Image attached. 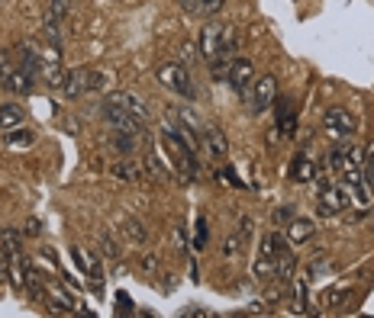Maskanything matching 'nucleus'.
Returning <instances> with one entry per match:
<instances>
[{"label": "nucleus", "instance_id": "nucleus-1", "mask_svg": "<svg viewBox=\"0 0 374 318\" xmlns=\"http://www.w3.org/2000/svg\"><path fill=\"white\" fill-rule=\"evenodd\" d=\"M200 55L206 61H216V58H235L239 49V32H235L233 23H206L200 29Z\"/></svg>", "mask_w": 374, "mask_h": 318}, {"label": "nucleus", "instance_id": "nucleus-2", "mask_svg": "<svg viewBox=\"0 0 374 318\" xmlns=\"http://www.w3.org/2000/svg\"><path fill=\"white\" fill-rule=\"evenodd\" d=\"M352 190H349V183L342 181V177H316V206H320V212L323 216H339V212H345L349 206H352Z\"/></svg>", "mask_w": 374, "mask_h": 318}, {"label": "nucleus", "instance_id": "nucleus-3", "mask_svg": "<svg viewBox=\"0 0 374 318\" xmlns=\"http://www.w3.org/2000/svg\"><path fill=\"white\" fill-rule=\"evenodd\" d=\"M155 80H158L165 90L184 97L187 103L197 100V84H194V74H191V68L181 65V61H165V65H158V68H155Z\"/></svg>", "mask_w": 374, "mask_h": 318}, {"label": "nucleus", "instance_id": "nucleus-4", "mask_svg": "<svg viewBox=\"0 0 374 318\" xmlns=\"http://www.w3.org/2000/svg\"><path fill=\"white\" fill-rule=\"evenodd\" d=\"M274 100H278V80H274V74H262V78H255L242 103L252 116H264V109H271Z\"/></svg>", "mask_w": 374, "mask_h": 318}, {"label": "nucleus", "instance_id": "nucleus-5", "mask_svg": "<svg viewBox=\"0 0 374 318\" xmlns=\"http://www.w3.org/2000/svg\"><path fill=\"white\" fill-rule=\"evenodd\" d=\"M361 164H365V148L349 145V138H345V142H336V148L329 152V171L336 173V177L361 171Z\"/></svg>", "mask_w": 374, "mask_h": 318}, {"label": "nucleus", "instance_id": "nucleus-6", "mask_svg": "<svg viewBox=\"0 0 374 318\" xmlns=\"http://www.w3.org/2000/svg\"><path fill=\"white\" fill-rule=\"evenodd\" d=\"M255 65H252L249 58H233V65H229V74H226V84L229 90H233L239 100H245L252 90V84H255Z\"/></svg>", "mask_w": 374, "mask_h": 318}, {"label": "nucleus", "instance_id": "nucleus-7", "mask_svg": "<svg viewBox=\"0 0 374 318\" xmlns=\"http://www.w3.org/2000/svg\"><path fill=\"white\" fill-rule=\"evenodd\" d=\"M323 129H326V135H329V138H336V142H345V138L355 135L358 123H355V116L349 113V109L332 106V109H326V116H323Z\"/></svg>", "mask_w": 374, "mask_h": 318}, {"label": "nucleus", "instance_id": "nucleus-8", "mask_svg": "<svg viewBox=\"0 0 374 318\" xmlns=\"http://www.w3.org/2000/svg\"><path fill=\"white\" fill-rule=\"evenodd\" d=\"M100 116L113 132H139V135H146V123H139L136 116H129L126 109H119L117 103H110V100L100 103Z\"/></svg>", "mask_w": 374, "mask_h": 318}, {"label": "nucleus", "instance_id": "nucleus-9", "mask_svg": "<svg viewBox=\"0 0 374 318\" xmlns=\"http://www.w3.org/2000/svg\"><path fill=\"white\" fill-rule=\"evenodd\" d=\"M197 135H200V152H204L210 161H223L229 154V142L216 123H204Z\"/></svg>", "mask_w": 374, "mask_h": 318}, {"label": "nucleus", "instance_id": "nucleus-10", "mask_svg": "<svg viewBox=\"0 0 374 318\" xmlns=\"http://www.w3.org/2000/svg\"><path fill=\"white\" fill-rule=\"evenodd\" d=\"M107 100L110 103H117L119 109H126L129 116H136L139 123H152V109H148V103L142 100V97H136V94H129V90H110L107 94Z\"/></svg>", "mask_w": 374, "mask_h": 318}, {"label": "nucleus", "instance_id": "nucleus-11", "mask_svg": "<svg viewBox=\"0 0 374 318\" xmlns=\"http://www.w3.org/2000/svg\"><path fill=\"white\" fill-rule=\"evenodd\" d=\"M39 78L49 87H62L65 80V65H62V51L59 49H42V61H39Z\"/></svg>", "mask_w": 374, "mask_h": 318}, {"label": "nucleus", "instance_id": "nucleus-12", "mask_svg": "<svg viewBox=\"0 0 374 318\" xmlns=\"http://www.w3.org/2000/svg\"><path fill=\"white\" fill-rule=\"evenodd\" d=\"M62 94H65L68 100H78V97L90 94V71H88V68H71V71H65Z\"/></svg>", "mask_w": 374, "mask_h": 318}, {"label": "nucleus", "instance_id": "nucleus-13", "mask_svg": "<svg viewBox=\"0 0 374 318\" xmlns=\"http://www.w3.org/2000/svg\"><path fill=\"white\" fill-rule=\"evenodd\" d=\"M146 145V135L139 132H110V148L119 154V158H136Z\"/></svg>", "mask_w": 374, "mask_h": 318}, {"label": "nucleus", "instance_id": "nucleus-14", "mask_svg": "<svg viewBox=\"0 0 374 318\" xmlns=\"http://www.w3.org/2000/svg\"><path fill=\"white\" fill-rule=\"evenodd\" d=\"M287 177H291L293 183H310V181L320 177V164H316L307 152H297V158H293L291 167H287Z\"/></svg>", "mask_w": 374, "mask_h": 318}, {"label": "nucleus", "instance_id": "nucleus-15", "mask_svg": "<svg viewBox=\"0 0 374 318\" xmlns=\"http://www.w3.org/2000/svg\"><path fill=\"white\" fill-rule=\"evenodd\" d=\"M13 61L26 74H33V78L39 80V61H42V49H39L36 42H20V45H16V49H13Z\"/></svg>", "mask_w": 374, "mask_h": 318}, {"label": "nucleus", "instance_id": "nucleus-16", "mask_svg": "<svg viewBox=\"0 0 374 318\" xmlns=\"http://www.w3.org/2000/svg\"><path fill=\"white\" fill-rule=\"evenodd\" d=\"M110 177H117V181L123 183H139L146 181L148 173H146V164L136 158H123V161H113L110 164Z\"/></svg>", "mask_w": 374, "mask_h": 318}, {"label": "nucleus", "instance_id": "nucleus-17", "mask_svg": "<svg viewBox=\"0 0 374 318\" xmlns=\"http://www.w3.org/2000/svg\"><path fill=\"white\" fill-rule=\"evenodd\" d=\"M316 235V222L313 219H300V216H293L291 222L284 225V238L291 241V245H307L310 238Z\"/></svg>", "mask_w": 374, "mask_h": 318}, {"label": "nucleus", "instance_id": "nucleus-18", "mask_svg": "<svg viewBox=\"0 0 374 318\" xmlns=\"http://www.w3.org/2000/svg\"><path fill=\"white\" fill-rule=\"evenodd\" d=\"M177 7L187 10L191 16H200V20H213L226 7V0H177Z\"/></svg>", "mask_w": 374, "mask_h": 318}, {"label": "nucleus", "instance_id": "nucleus-19", "mask_svg": "<svg viewBox=\"0 0 374 318\" xmlns=\"http://www.w3.org/2000/svg\"><path fill=\"white\" fill-rule=\"evenodd\" d=\"M271 109H274V119H278V129L284 132V135H293V129H297V113H293L291 100L278 94V100H274Z\"/></svg>", "mask_w": 374, "mask_h": 318}, {"label": "nucleus", "instance_id": "nucleus-20", "mask_svg": "<svg viewBox=\"0 0 374 318\" xmlns=\"http://www.w3.org/2000/svg\"><path fill=\"white\" fill-rule=\"evenodd\" d=\"M142 164H146L148 181L165 183V181L171 177V173H168V167H165V161H162V154L155 152V148H146V154H142Z\"/></svg>", "mask_w": 374, "mask_h": 318}, {"label": "nucleus", "instance_id": "nucleus-21", "mask_svg": "<svg viewBox=\"0 0 374 318\" xmlns=\"http://www.w3.org/2000/svg\"><path fill=\"white\" fill-rule=\"evenodd\" d=\"M293 270H297V254H293L291 247H284V251L274 257V280L291 283L293 280Z\"/></svg>", "mask_w": 374, "mask_h": 318}, {"label": "nucleus", "instance_id": "nucleus-22", "mask_svg": "<svg viewBox=\"0 0 374 318\" xmlns=\"http://www.w3.org/2000/svg\"><path fill=\"white\" fill-rule=\"evenodd\" d=\"M16 126H26V109H23L20 103H4V106H0V129L10 132V129H16Z\"/></svg>", "mask_w": 374, "mask_h": 318}, {"label": "nucleus", "instance_id": "nucleus-23", "mask_svg": "<svg viewBox=\"0 0 374 318\" xmlns=\"http://www.w3.org/2000/svg\"><path fill=\"white\" fill-rule=\"evenodd\" d=\"M4 142H7V148H30L36 142V132L30 126H16V129L4 132Z\"/></svg>", "mask_w": 374, "mask_h": 318}, {"label": "nucleus", "instance_id": "nucleus-24", "mask_svg": "<svg viewBox=\"0 0 374 318\" xmlns=\"http://www.w3.org/2000/svg\"><path fill=\"white\" fill-rule=\"evenodd\" d=\"M284 247H291V241L281 235V231H268L262 238V245H258V254H264V257H278Z\"/></svg>", "mask_w": 374, "mask_h": 318}, {"label": "nucleus", "instance_id": "nucleus-25", "mask_svg": "<svg viewBox=\"0 0 374 318\" xmlns=\"http://www.w3.org/2000/svg\"><path fill=\"white\" fill-rule=\"evenodd\" d=\"M320 302L326 305V309H345V302H352V289H342V286H329L320 296Z\"/></svg>", "mask_w": 374, "mask_h": 318}, {"label": "nucleus", "instance_id": "nucleus-26", "mask_svg": "<svg viewBox=\"0 0 374 318\" xmlns=\"http://www.w3.org/2000/svg\"><path fill=\"white\" fill-rule=\"evenodd\" d=\"M71 7L74 0H45V23H59L62 26V20L71 13Z\"/></svg>", "mask_w": 374, "mask_h": 318}, {"label": "nucleus", "instance_id": "nucleus-27", "mask_svg": "<svg viewBox=\"0 0 374 318\" xmlns=\"http://www.w3.org/2000/svg\"><path fill=\"white\" fill-rule=\"evenodd\" d=\"M71 257H74V264H78V270H81V274H88L90 280H100V267H97V260L90 257L88 251H81V247H74V251H71Z\"/></svg>", "mask_w": 374, "mask_h": 318}, {"label": "nucleus", "instance_id": "nucleus-28", "mask_svg": "<svg viewBox=\"0 0 374 318\" xmlns=\"http://www.w3.org/2000/svg\"><path fill=\"white\" fill-rule=\"evenodd\" d=\"M45 302H52V309H55V312H74V299L68 296L62 286H52V289H49V299H45Z\"/></svg>", "mask_w": 374, "mask_h": 318}, {"label": "nucleus", "instance_id": "nucleus-29", "mask_svg": "<svg viewBox=\"0 0 374 318\" xmlns=\"http://www.w3.org/2000/svg\"><path fill=\"white\" fill-rule=\"evenodd\" d=\"M0 247H7L10 254H23V235L16 228H10V225H4L0 228Z\"/></svg>", "mask_w": 374, "mask_h": 318}, {"label": "nucleus", "instance_id": "nucleus-30", "mask_svg": "<svg viewBox=\"0 0 374 318\" xmlns=\"http://www.w3.org/2000/svg\"><path fill=\"white\" fill-rule=\"evenodd\" d=\"M123 228H126V238L136 241V245H146L148 241V231H146V225H142L139 219H126Z\"/></svg>", "mask_w": 374, "mask_h": 318}, {"label": "nucleus", "instance_id": "nucleus-31", "mask_svg": "<svg viewBox=\"0 0 374 318\" xmlns=\"http://www.w3.org/2000/svg\"><path fill=\"white\" fill-rule=\"evenodd\" d=\"M255 280H262V283H271L274 280V257H264V254H258V257H255Z\"/></svg>", "mask_w": 374, "mask_h": 318}, {"label": "nucleus", "instance_id": "nucleus-32", "mask_svg": "<svg viewBox=\"0 0 374 318\" xmlns=\"http://www.w3.org/2000/svg\"><path fill=\"white\" fill-rule=\"evenodd\" d=\"M242 245H245V235H242L239 228H235L233 235L226 238V245H223V254H226V257H235V254L242 251Z\"/></svg>", "mask_w": 374, "mask_h": 318}, {"label": "nucleus", "instance_id": "nucleus-33", "mask_svg": "<svg viewBox=\"0 0 374 318\" xmlns=\"http://www.w3.org/2000/svg\"><path fill=\"white\" fill-rule=\"evenodd\" d=\"M113 74L110 71H90V90H110Z\"/></svg>", "mask_w": 374, "mask_h": 318}, {"label": "nucleus", "instance_id": "nucleus-34", "mask_svg": "<svg viewBox=\"0 0 374 318\" xmlns=\"http://www.w3.org/2000/svg\"><path fill=\"white\" fill-rule=\"evenodd\" d=\"M361 173H365L368 187L374 190V145H368V148H365V164H361Z\"/></svg>", "mask_w": 374, "mask_h": 318}, {"label": "nucleus", "instance_id": "nucleus-35", "mask_svg": "<svg viewBox=\"0 0 374 318\" xmlns=\"http://www.w3.org/2000/svg\"><path fill=\"white\" fill-rule=\"evenodd\" d=\"M177 55H181V65H187V68H191L194 61H197V58H200V49H197V45H194V42H184L181 49H177Z\"/></svg>", "mask_w": 374, "mask_h": 318}, {"label": "nucleus", "instance_id": "nucleus-36", "mask_svg": "<svg viewBox=\"0 0 374 318\" xmlns=\"http://www.w3.org/2000/svg\"><path fill=\"white\" fill-rule=\"evenodd\" d=\"M10 267H13V254L0 247V283H10Z\"/></svg>", "mask_w": 374, "mask_h": 318}, {"label": "nucleus", "instance_id": "nucleus-37", "mask_svg": "<svg viewBox=\"0 0 374 318\" xmlns=\"http://www.w3.org/2000/svg\"><path fill=\"white\" fill-rule=\"evenodd\" d=\"M297 216V209H293V206H278V209H274V225H281V228H284L287 222H291V219Z\"/></svg>", "mask_w": 374, "mask_h": 318}, {"label": "nucleus", "instance_id": "nucleus-38", "mask_svg": "<svg viewBox=\"0 0 374 318\" xmlns=\"http://www.w3.org/2000/svg\"><path fill=\"white\" fill-rule=\"evenodd\" d=\"M100 245H103V257H119V247H117V241H113L110 238V235H103V238H100Z\"/></svg>", "mask_w": 374, "mask_h": 318}, {"label": "nucleus", "instance_id": "nucleus-39", "mask_svg": "<svg viewBox=\"0 0 374 318\" xmlns=\"http://www.w3.org/2000/svg\"><path fill=\"white\" fill-rule=\"evenodd\" d=\"M206 247V219L200 216L197 219V251H204Z\"/></svg>", "mask_w": 374, "mask_h": 318}, {"label": "nucleus", "instance_id": "nucleus-40", "mask_svg": "<svg viewBox=\"0 0 374 318\" xmlns=\"http://www.w3.org/2000/svg\"><path fill=\"white\" fill-rule=\"evenodd\" d=\"M23 235L39 238V235H42V225H39V219H30V222H26V228H23Z\"/></svg>", "mask_w": 374, "mask_h": 318}, {"label": "nucleus", "instance_id": "nucleus-41", "mask_svg": "<svg viewBox=\"0 0 374 318\" xmlns=\"http://www.w3.org/2000/svg\"><path fill=\"white\" fill-rule=\"evenodd\" d=\"M252 228H255V219H252V216H242V219H239V231H242L245 238L252 235Z\"/></svg>", "mask_w": 374, "mask_h": 318}, {"label": "nucleus", "instance_id": "nucleus-42", "mask_svg": "<svg viewBox=\"0 0 374 318\" xmlns=\"http://www.w3.org/2000/svg\"><path fill=\"white\" fill-rule=\"evenodd\" d=\"M223 177H226V183H229V187H242V181L235 177V171H233V167H226V171H223Z\"/></svg>", "mask_w": 374, "mask_h": 318}, {"label": "nucleus", "instance_id": "nucleus-43", "mask_svg": "<svg viewBox=\"0 0 374 318\" xmlns=\"http://www.w3.org/2000/svg\"><path fill=\"white\" fill-rule=\"evenodd\" d=\"M142 267H146V270H155V267H158V260H155L152 254H146V257H142Z\"/></svg>", "mask_w": 374, "mask_h": 318}, {"label": "nucleus", "instance_id": "nucleus-44", "mask_svg": "<svg viewBox=\"0 0 374 318\" xmlns=\"http://www.w3.org/2000/svg\"><path fill=\"white\" fill-rule=\"evenodd\" d=\"M181 315H197V318H204V315H206V312H204V309H197V305H191V309H184V312H181Z\"/></svg>", "mask_w": 374, "mask_h": 318}]
</instances>
